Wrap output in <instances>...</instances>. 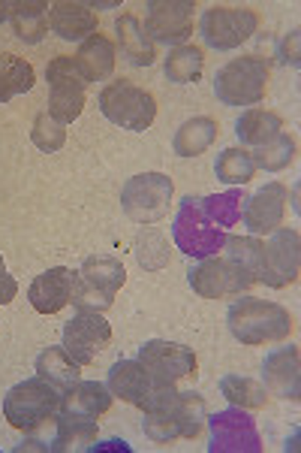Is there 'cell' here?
Masks as SVG:
<instances>
[{"instance_id": "6da1fadb", "label": "cell", "mask_w": 301, "mask_h": 453, "mask_svg": "<svg viewBox=\"0 0 301 453\" xmlns=\"http://www.w3.org/2000/svg\"><path fill=\"white\" fill-rule=\"evenodd\" d=\"M226 324H230V333L241 345L260 348V345H271V342L290 339L292 314L283 305L268 303V299L241 296L230 305Z\"/></svg>"}, {"instance_id": "cb8c5ba5", "label": "cell", "mask_w": 301, "mask_h": 453, "mask_svg": "<svg viewBox=\"0 0 301 453\" xmlns=\"http://www.w3.org/2000/svg\"><path fill=\"white\" fill-rule=\"evenodd\" d=\"M112 393H109L106 384L100 381H79L72 390L64 393L61 399V411H70V414H82V418H91L97 420L100 414H106L112 408Z\"/></svg>"}, {"instance_id": "4316f807", "label": "cell", "mask_w": 301, "mask_h": 453, "mask_svg": "<svg viewBox=\"0 0 301 453\" xmlns=\"http://www.w3.org/2000/svg\"><path fill=\"white\" fill-rule=\"evenodd\" d=\"M235 134H238V140L245 145L260 149L268 140H275L277 134H283V119L277 112H271V109L253 106L247 112H241V119L235 121Z\"/></svg>"}, {"instance_id": "d6a6232c", "label": "cell", "mask_w": 301, "mask_h": 453, "mask_svg": "<svg viewBox=\"0 0 301 453\" xmlns=\"http://www.w3.org/2000/svg\"><path fill=\"white\" fill-rule=\"evenodd\" d=\"M256 170H266V173H277L286 170V166L296 160V140L290 134H277L275 140H268L266 145H260L256 151H251Z\"/></svg>"}, {"instance_id": "484cf974", "label": "cell", "mask_w": 301, "mask_h": 453, "mask_svg": "<svg viewBox=\"0 0 301 453\" xmlns=\"http://www.w3.org/2000/svg\"><path fill=\"white\" fill-rule=\"evenodd\" d=\"M217 134H220V127H217L214 119H208V115H196V119H187L178 127L172 149L178 157H199L202 151H208L211 145H214Z\"/></svg>"}, {"instance_id": "52a82bcc", "label": "cell", "mask_w": 301, "mask_h": 453, "mask_svg": "<svg viewBox=\"0 0 301 453\" xmlns=\"http://www.w3.org/2000/svg\"><path fill=\"white\" fill-rule=\"evenodd\" d=\"M106 387H109V393H112V396L127 402V405L142 408V411H154V408L166 405V402L178 393V390H175V384L154 378L139 360L115 363L112 372H109V384Z\"/></svg>"}, {"instance_id": "8992f818", "label": "cell", "mask_w": 301, "mask_h": 453, "mask_svg": "<svg viewBox=\"0 0 301 453\" xmlns=\"http://www.w3.org/2000/svg\"><path fill=\"white\" fill-rule=\"evenodd\" d=\"M61 399H64V393L57 390V387H51L46 378L34 375L6 393L4 418L10 420V426L19 429V433H31V429L40 426L42 420H49L51 414H57Z\"/></svg>"}, {"instance_id": "30bf717a", "label": "cell", "mask_w": 301, "mask_h": 453, "mask_svg": "<svg viewBox=\"0 0 301 453\" xmlns=\"http://www.w3.org/2000/svg\"><path fill=\"white\" fill-rule=\"evenodd\" d=\"M172 194H175V185L169 175L142 173V175H133V179L124 185L121 206L127 211V218H133L136 224H154L169 215Z\"/></svg>"}, {"instance_id": "9c48e42d", "label": "cell", "mask_w": 301, "mask_h": 453, "mask_svg": "<svg viewBox=\"0 0 301 453\" xmlns=\"http://www.w3.org/2000/svg\"><path fill=\"white\" fill-rule=\"evenodd\" d=\"M260 31V12L251 6H223L214 4L202 16V40L217 52L245 46Z\"/></svg>"}, {"instance_id": "2e32d148", "label": "cell", "mask_w": 301, "mask_h": 453, "mask_svg": "<svg viewBox=\"0 0 301 453\" xmlns=\"http://www.w3.org/2000/svg\"><path fill=\"white\" fill-rule=\"evenodd\" d=\"M139 363L151 372L160 381H181L187 375H196V354L193 348L178 345V342H166V339H151L139 348Z\"/></svg>"}, {"instance_id": "8fae6325", "label": "cell", "mask_w": 301, "mask_h": 453, "mask_svg": "<svg viewBox=\"0 0 301 453\" xmlns=\"http://www.w3.org/2000/svg\"><path fill=\"white\" fill-rule=\"evenodd\" d=\"M301 269V236L296 226H277L268 245H262V275L266 288L281 290L286 284L298 281Z\"/></svg>"}, {"instance_id": "44dd1931", "label": "cell", "mask_w": 301, "mask_h": 453, "mask_svg": "<svg viewBox=\"0 0 301 453\" xmlns=\"http://www.w3.org/2000/svg\"><path fill=\"white\" fill-rule=\"evenodd\" d=\"M211 453L217 450H260V435L247 414L220 411L211 418Z\"/></svg>"}, {"instance_id": "d6986e66", "label": "cell", "mask_w": 301, "mask_h": 453, "mask_svg": "<svg viewBox=\"0 0 301 453\" xmlns=\"http://www.w3.org/2000/svg\"><path fill=\"white\" fill-rule=\"evenodd\" d=\"M49 27L67 42H85L97 34V12L85 0H57L49 6Z\"/></svg>"}, {"instance_id": "1f68e13d", "label": "cell", "mask_w": 301, "mask_h": 453, "mask_svg": "<svg viewBox=\"0 0 301 453\" xmlns=\"http://www.w3.org/2000/svg\"><path fill=\"white\" fill-rule=\"evenodd\" d=\"M220 390H223V396L232 402L235 408H266L268 402V390L266 384L253 381V378H241V375H226L223 381H220Z\"/></svg>"}, {"instance_id": "4fadbf2b", "label": "cell", "mask_w": 301, "mask_h": 453, "mask_svg": "<svg viewBox=\"0 0 301 453\" xmlns=\"http://www.w3.org/2000/svg\"><path fill=\"white\" fill-rule=\"evenodd\" d=\"M175 242H178L181 251L190 254V257L205 260V257H214L220 248L226 245V236L220 226H214L202 215V200L187 196L178 218H175Z\"/></svg>"}, {"instance_id": "ffe728a7", "label": "cell", "mask_w": 301, "mask_h": 453, "mask_svg": "<svg viewBox=\"0 0 301 453\" xmlns=\"http://www.w3.org/2000/svg\"><path fill=\"white\" fill-rule=\"evenodd\" d=\"M72 279L76 273L67 266H55L49 273L36 275L27 288V299L40 314H57L61 309H67L72 299Z\"/></svg>"}, {"instance_id": "ac0fdd59", "label": "cell", "mask_w": 301, "mask_h": 453, "mask_svg": "<svg viewBox=\"0 0 301 453\" xmlns=\"http://www.w3.org/2000/svg\"><path fill=\"white\" fill-rule=\"evenodd\" d=\"M268 396L298 402L301 399V369H298V348H277L266 357L262 366Z\"/></svg>"}, {"instance_id": "7402d4cb", "label": "cell", "mask_w": 301, "mask_h": 453, "mask_svg": "<svg viewBox=\"0 0 301 453\" xmlns=\"http://www.w3.org/2000/svg\"><path fill=\"white\" fill-rule=\"evenodd\" d=\"M115 34H117V49L127 58L133 67H151L157 61V46L151 42V36L145 34L142 21L133 12H124L115 21Z\"/></svg>"}, {"instance_id": "e0dca14e", "label": "cell", "mask_w": 301, "mask_h": 453, "mask_svg": "<svg viewBox=\"0 0 301 453\" xmlns=\"http://www.w3.org/2000/svg\"><path fill=\"white\" fill-rule=\"evenodd\" d=\"M245 226L251 236H271L277 226H283L286 218V203H290V188L281 181H268L266 188H260L251 200H245Z\"/></svg>"}, {"instance_id": "e575fe53", "label": "cell", "mask_w": 301, "mask_h": 453, "mask_svg": "<svg viewBox=\"0 0 301 453\" xmlns=\"http://www.w3.org/2000/svg\"><path fill=\"white\" fill-rule=\"evenodd\" d=\"M31 140H34V145L40 151H46V155H55V151H61L64 142H67V124L51 119L49 112H40L34 119Z\"/></svg>"}, {"instance_id": "f1b7e54d", "label": "cell", "mask_w": 301, "mask_h": 453, "mask_svg": "<svg viewBox=\"0 0 301 453\" xmlns=\"http://www.w3.org/2000/svg\"><path fill=\"white\" fill-rule=\"evenodd\" d=\"M202 70H205L202 49L199 46H187V42H184V46H175L172 52L166 55V61H163L166 79H169V82H175V85L199 82Z\"/></svg>"}, {"instance_id": "9a60e30c", "label": "cell", "mask_w": 301, "mask_h": 453, "mask_svg": "<svg viewBox=\"0 0 301 453\" xmlns=\"http://www.w3.org/2000/svg\"><path fill=\"white\" fill-rule=\"evenodd\" d=\"M109 342H112V326H109V320L102 318L100 311H79V314H72V320H67V326H64L61 348L67 350L79 366H91L100 350L109 348Z\"/></svg>"}, {"instance_id": "4dcf8cb0", "label": "cell", "mask_w": 301, "mask_h": 453, "mask_svg": "<svg viewBox=\"0 0 301 453\" xmlns=\"http://www.w3.org/2000/svg\"><path fill=\"white\" fill-rule=\"evenodd\" d=\"M214 175L223 185H247L256 175V164L247 149H223L214 160Z\"/></svg>"}, {"instance_id": "7a4b0ae2", "label": "cell", "mask_w": 301, "mask_h": 453, "mask_svg": "<svg viewBox=\"0 0 301 453\" xmlns=\"http://www.w3.org/2000/svg\"><path fill=\"white\" fill-rule=\"evenodd\" d=\"M127 281V269L117 257L94 254L82 263V269L72 279V299L79 311H106L115 303L117 290Z\"/></svg>"}, {"instance_id": "83f0119b", "label": "cell", "mask_w": 301, "mask_h": 453, "mask_svg": "<svg viewBox=\"0 0 301 453\" xmlns=\"http://www.w3.org/2000/svg\"><path fill=\"white\" fill-rule=\"evenodd\" d=\"M10 21L21 42H40L49 34V4H42V0H12Z\"/></svg>"}, {"instance_id": "5bb4252c", "label": "cell", "mask_w": 301, "mask_h": 453, "mask_svg": "<svg viewBox=\"0 0 301 453\" xmlns=\"http://www.w3.org/2000/svg\"><path fill=\"white\" fill-rule=\"evenodd\" d=\"M253 279L232 263L230 257H205L199 266L190 269V288L202 299H226L241 296L245 290L253 288Z\"/></svg>"}, {"instance_id": "f546056e", "label": "cell", "mask_w": 301, "mask_h": 453, "mask_svg": "<svg viewBox=\"0 0 301 453\" xmlns=\"http://www.w3.org/2000/svg\"><path fill=\"white\" fill-rule=\"evenodd\" d=\"M34 79L31 61L19 55H0V104H10L12 97L31 91Z\"/></svg>"}, {"instance_id": "8d00e7d4", "label": "cell", "mask_w": 301, "mask_h": 453, "mask_svg": "<svg viewBox=\"0 0 301 453\" xmlns=\"http://www.w3.org/2000/svg\"><path fill=\"white\" fill-rule=\"evenodd\" d=\"M241 196L238 194H223V196H208V200H202V215L208 218L214 226H230L241 218Z\"/></svg>"}, {"instance_id": "ba28073f", "label": "cell", "mask_w": 301, "mask_h": 453, "mask_svg": "<svg viewBox=\"0 0 301 453\" xmlns=\"http://www.w3.org/2000/svg\"><path fill=\"white\" fill-rule=\"evenodd\" d=\"M49 79V115L61 124H70L82 115L85 109V91H87V76L76 64V58H55L46 67Z\"/></svg>"}, {"instance_id": "74e56055", "label": "cell", "mask_w": 301, "mask_h": 453, "mask_svg": "<svg viewBox=\"0 0 301 453\" xmlns=\"http://www.w3.org/2000/svg\"><path fill=\"white\" fill-rule=\"evenodd\" d=\"M16 294H19V281L6 273V263L0 257V305H10L12 299H16Z\"/></svg>"}, {"instance_id": "836d02e7", "label": "cell", "mask_w": 301, "mask_h": 453, "mask_svg": "<svg viewBox=\"0 0 301 453\" xmlns=\"http://www.w3.org/2000/svg\"><path fill=\"white\" fill-rule=\"evenodd\" d=\"M226 257L238 263L253 281L262 275V242L256 236H232L226 239Z\"/></svg>"}, {"instance_id": "3957f363", "label": "cell", "mask_w": 301, "mask_h": 453, "mask_svg": "<svg viewBox=\"0 0 301 453\" xmlns=\"http://www.w3.org/2000/svg\"><path fill=\"white\" fill-rule=\"evenodd\" d=\"M271 61L262 55H241L217 70L214 94L223 106H256L268 94Z\"/></svg>"}, {"instance_id": "f35d334b", "label": "cell", "mask_w": 301, "mask_h": 453, "mask_svg": "<svg viewBox=\"0 0 301 453\" xmlns=\"http://www.w3.org/2000/svg\"><path fill=\"white\" fill-rule=\"evenodd\" d=\"M10 19V4H0V21Z\"/></svg>"}, {"instance_id": "d4e9b609", "label": "cell", "mask_w": 301, "mask_h": 453, "mask_svg": "<svg viewBox=\"0 0 301 453\" xmlns=\"http://www.w3.org/2000/svg\"><path fill=\"white\" fill-rule=\"evenodd\" d=\"M36 375L46 378V381L51 387H57L61 393H67L82 381V366L57 345V348H46L40 357H36Z\"/></svg>"}, {"instance_id": "277c9868", "label": "cell", "mask_w": 301, "mask_h": 453, "mask_svg": "<svg viewBox=\"0 0 301 453\" xmlns=\"http://www.w3.org/2000/svg\"><path fill=\"white\" fill-rule=\"evenodd\" d=\"M202 426H205V399L193 390L175 393L166 405L145 411V435L157 444L175 441V438H199Z\"/></svg>"}, {"instance_id": "603a6c76", "label": "cell", "mask_w": 301, "mask_h": 453, "mask_svg": "<svg viewBox=\"0 0 301 453\" xmlns=\"http://www.w3.org/2000/svg\"><path fill=\"white\" fill-rule=\"evenodd\" d=\"M115 61H117V49L109 36H102L100 31L91 34L85 42H79L76 52V64L82 67L87 76V82H102L115 73Z\"/></svg>"}, {"instance_id": "d590c367", "label": "cell", "mask_w": 301, "mask_h": 453, "mask_svg": "<svg viewBox=\"0 0 301 453\" xmlns=\"http://www.w3.org/2000/svg\"><path fill=\"white\" fill-rule=\"evenodd\" d=\"M136 257H139V263H142L145 269L166 266V260H169V242H166L163 233H157V230H151V226H145V230L139 233V239H136Z\"/></svg>"}, {"instance_id": "5b68a950", "label": "cell", "mask_w": 301, "mask_h": 453, "mask_svg": "<svg viewBox=\"0 0 301 453\" xmlns=\"http://www.w3.org/2000/svg\"><path fill=\"white\" fill-rule=\"evenodd\" d=\"M100 112L121 130L142 134L157 119V97L148 88H139L130 79H115L100 91Z\"/></svg>"}, {"instance_id": "7c38bea8", "label": "cell", "mask_w": 301, "mask_h": 453, "mask_svg": "<svg viewBox=\"0 0 301 453\" xmlns=\"http://www.w3.org/2000/svg\"><path fill=\"white\" fill-rule=\"evenodd\" d=\"M196 25V4L193 0H151L145 12V34L151 42L166 46H184Z\"/></svg>"}]
</instances>
